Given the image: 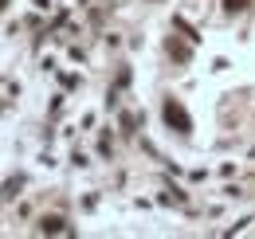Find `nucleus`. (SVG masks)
<instances>
[{"mask_svg": "<svg viewBox=\"0 0 255 239\" xmlns=\"http://www.w3.org/2000/svg\"><path fill=\"white\" fill-rule=\"evenodd\" d=\"M161 114H165V121H169L177 133H189V129H192V118L185 114V106H181V102H173V98L165 102V110H161Z\"/></svg>", "mask_w": 255, "mask_h": 239, "instance_id": "f257e3e1", "label": "nucleus"}, {"mask_svg": "<svg viewBox=\"0 0 255 239\" xmlns=\"http://www.w3.org/2000/svg\"><path fill=\"white\" fill-rule=\"evenodd\" d=\"M39 232H63V220H59V216H43Z\"/></svg>", "mask_w": 255, "mask_h": 239, "instance_id": "f03ea898", "label": "nucleus"}, {"mask_svg": "<svg viewBox=\"0 0 255 239\" xmlns=\"http://www.w3.org/2000/svg\"><path fill=\"white\" fill-rule=\"evenodd\" d=\"M224 8H228V12H244V8H248V0H224Z\"/></svg>", "mask_w": 255, "mask_h": 239, "instance_id": "7ed1b4c3", "label": "nucleus"}, {"mask_svg": "<svg viewBox=\"0 0 255 239\" xmlns=\"http://www.w3.org/2000/svg\"><path fill=\"white\" fill-rule=\"evenodd\" d=\"M4 4H8V0H0V8H4Z\"/></svg>", "mask_w": 255, "mask_h": 239, "instance_id": "20e7f679", "label": "nucleus"}]
</instances>
